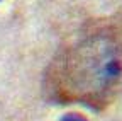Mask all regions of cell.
Instances as JSON below:
<instances>
[{"instance_id": "1", "label": "cell", "mask_w": 122, "mask_h": 121, "mask_svg": "<svg viewBox=\"0 0 122 121\" xmlns=\"http://www.w3.org/2000/svg\"><path fill=\"white\" fill-rule=\"evenodd\" d=\"M122 77V31L114 22L90 26L48 65L44 92L49 101L103 109Z\"/></svg>"}, {"instance_id": "2", "label": "cell", "mask_w": 122, "mask_h": 121, "mask_svg": "<svg viewBox=\"0 0 122 121\" xmlns=\"http://www.w3.org/2000/svg\"><path fill=\"white\" fill-rule=\"evenodd\" d=\"M59 121H88L81 113H76V111H71V113H66L59 118Z\"/></svg>"}]
</instances>
